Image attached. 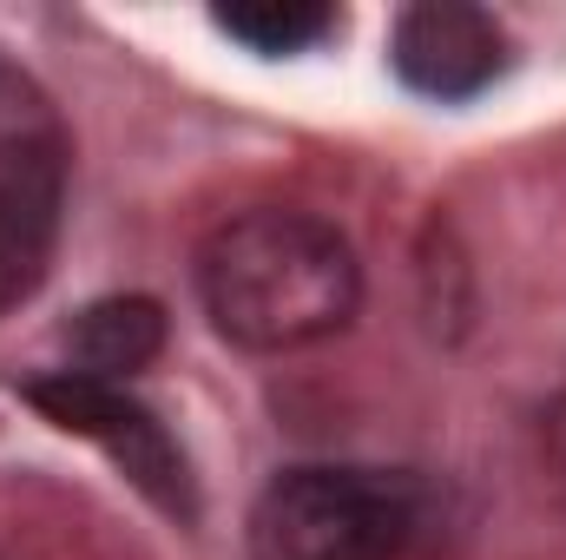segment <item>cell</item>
<instances>
[{
  "label": "cell",
  "instance_id": "1",
  "mask_svg": "<svg viewBox=\"0 0 566 560\" xmlns=\"http://www.w3.org/2000/svg\"><path fill=\"white\" fill-rule=\"evenodd\" d=\"M198 297L218 336L238 350H310L336 336L363 303L349 238L310 211L258 205L224 218L198 251Z\"/></svg>",
  "mask_w": 566,
  "mask_h": 560
},
{
  "label": "cell",
  "instance_id": "2",
  "mask_svg": "<svg viewBox=\"0 0 566 560\" xmlns=\"http://www.w3.org/2000/svg\"><path fill=\"white\" fill-rule=\"evenodd\" d=\"M428 535V488L396 468H283L251 508V560H402Z\"/></svg>",
  "mask_w": 566,
  "mask_h": 560
},
{
  "label": "cell",
  "instance_id": "3",
  "mask_svg": "<svg viewBox=\"0 0 566 560\" xmlns=\"http://www.w3.org/2000/svg\"><path fill=\"white\" fill-rule=\"evenodd\" d=\"M66 172L73 145L53 100L40 93V80L0 60V310L27 303L53 265Z\"/></svg>",
  "mask_w": 566,
  "mask_h": 560
},
{
  "label": "cell",
  "instance_id": "4",
  "mask_svg": "<svg viewBox=\"0 0 566 560\" xmlns=\"http://www.w3.org/2000/svg\"><path fill=\"white\" fill-rule=\"evenodd\" d=\"M27 403L53 422V428L86 435L93 448H106L126 468V481H139L158 508L191 515V468H185L178 442L165 435V422L126 396V383H99V376H80V370H53V376L27 383Z\"/></svg>",
  "mask_w": 566,
  "mask_h": 560
},
{
  "label": "cell",
  "instance_id": "5",
  "mask_svg": "<svg viewBox=\"0 0 566 560\" xmlns=\"http://www.w3.org/2000/svg\"><path fill=\"white\" fill-rule=\"evenodd\" d=\"M389 60L402 73V86H416L422 100H474L481 86L501 80L507 33L494 27V13H481L468 0H422L396 20Z\"/></svg>",
  "mask_w": 566,
  "mask_h": 560
},
{
  "label": "cell",
  "instance_id": "6",
  "mask_svg": "<svg viewBox=\"0 0 566 560\" xmlns=\"http://www.w3.org/2000/svg\"><path fill=\"white\" fill-rule=\"evenodd\" d=\"M66 350H73L66 370L99 376V383H126L165 350V310L151 297H99L73 317Z\"/></svg>",
  "mask_w": 566,
  "mask_h": 560
},
{
  "label": "cell",
  "instance_id": "7",
  "mask_svg": "<svg viewBox=\"0 0 566 560\" xmlns=\"http://www.w3.org/2000/svg\"><path fill=\"white\" fill-rule=\"evenodd\" d=\"M218 27L244 40L251 53H303L336 27V13L303 7V0H251V7H218Z\"/></svg>",
  "mask_w": 566,
  "mask_h": 560
},
{
  "label": "cell",
  "instance_id": "8",
  "mask_svg": "<svg viewBox=\"0 0 566 560\" xmlns=\"http://www.w3.org/2000/svg\"><path fill=\"white\" fill-rule=\"evenodd\" d=\"M547 462L560 468V481H566V396L547 409Z\"/></svg>",
  "mask_w": 566,
  "mask_h": 560
}]
</instances>
